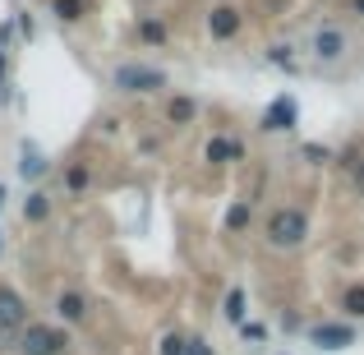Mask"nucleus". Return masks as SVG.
<instances>
[{"label":"nucleus","instance_id":"nucleus-1","mask_svg":"<svg viewBox=\"0 0 364 355\" xmlns=\"http://www.w3.org/2000/svg\"><path fill=\"white\" fill-rule=\"evenodd\" d=\"M263 235H267L272 249H300L304 235H309V213H304V208H277V213L267 217Z\"/></svg>","mask_w":364,"mask_h":355},{"label":"nucleus","instance_id":"nucleus-2","mask_svg":"<svg viewBox=\"0 0 364 355\" xmlns=\"http://www.w3.org/2000/svg\"><path fill=\"white\" fill-rule=\"evenodd\" d=\"M70 341H65L60 328H51V323H28L23 332H18V351L23 355H60Z\"/></svg>","mask_w":364,"mask_h":355},{"label":"nucleus","instance_id":"nucleus-3","mask_svg":"<svg viewBox=\"0 0 364 355\" xmlns=\"http://www.w3.org/2000/svg\"><path fill=\"white\" fill-rule=\"evenodd\" d=\"M116 88L120 92H157V88H166V74L152 70V65H120Z\"/></svg>","mask_w":364,"mask_h":355},{"label":"nucleus","instance_id":"nucleus-4","mask_svg":"<svg viewBox=\"0 0 364 355\" xmlns=\"http://www.w3.org/2000/svg\"><path fill=\"white\" fill-rule=\"evenodd\" d=\"M314 55H318V60L323 65H332V60H341V55H346L350 51V33H346V28H318V33H314Z\"/></svg>","mask_w":364,"mask_h":355},{"label":"nucleus","instance_id":"nucleus-5","mask_svg":"<svg viewBox=\"0 0 364 355\" xmlns=\"http://www.w3.org/2000/svg\"><path fill=\"white\" fill-rule=\"evenodd\" d=\"M28 328V309H23V295L0 286V337H14V332Z\"/></svg>","mask_w":364,"mask_h":355},{"label":"nucleus","instance_id":"nucleus-6","mask_svg":"<svg viewBox=\"0 0 364 355\" xmlns=\"http://www.w3.org/2000/svg\"><path fill=\"white\" fill-rule=\"evenodd\" d=\"M300 120V107H295V97H272V107L263 111V120H258V129L263 134H282V129H291V124Z\"/></svg>","mask_w":364,"mask_h":355},{"label":"nucleus","instance_id":"nucleus-7","mask_svg":"<svg viewBox=\"0 0 364 355\" xmlns=\"http://www.w3.org/2000/svg\"><path fill=\"white\" fill-rule=\"evenodd\" d=\"M309 341L318 351H346L350 341H355V328H350V323H318V328L309 332Z\"/></svg>","mask_w":364,"mask_h":355},{"label":"nucleus","instance_id":"nucleus-8","mask_svg":"<svg viewBox=\"0 0 364 355\" xmlns=\"http://www.w3.org/2000/svg\"><path fill=\"white\" fill-rule=\"evenodd\" d=\"M240 28H245V14H240L235 5H217L213 14H208V33H213L217 42H231Z\"/></svg>","mask_w":364,"mask_h":355},{"label":"nucleus","instance_id":"nucleus-9","mask_svg":"<svg viewBox=\"0 0 364 355\" xmlns=\"http://www.w3.org/2000/svg\"><path fill=\"white\" fill-rule=\"evenodd\" d=\"M55 314H60L65 323H83L88 319V300H83L79 291H65L60 300H55Z\"/></svg>","mask_w":364,"mask_h":355},{"label":"nucleus","instance_id":"nucleus-10","mask_svg":"<svg viewBox=\"0 0 364 355\" xmlns=\"http://www.w3.org/2000/svg\"><path fill=\"white\" fill-rule=\"evenodd\" d=\"M46 217H51V198H46L42 189H33L28 203H23V222H46Z\"/></svg>","mask_w":364,"mask_h":355},{"label":"nucleus","instance_id":"nucleus-11","mask_svg":"<svg viewBox=\"0 0 364 355\" xmlns=\"http://www.w3.org/2000/svg\"><path fill=\"white\" fill-rule=\"evenodd\" d=\"M245 152H240V143L235 139H213L208 143V161H240Z\"/></svg>","mask_w":364,"mask_h":355},{"label":"nucleus","instance_id":"nucleus-12","mask_svg":"<svg viewBox=\"0 0 364 355\" xmlns=\"http://www.w3.org/2000/svg\"><path fill=\"white\" fill-rule=\"evenodd\" d=\"M194 116H198L194 97H171V107H166V120H171V124H189Z\"/></svg>","mask_w":364,"mask_h":355},{"label":"nucleus","instance_id":"nucleus-13","mask_svg":"<svg viewBox=\"0 0 364 355\" xmlns=\"http://www.w3.org/2000/svg\"><path fill=\"white\" fill-rule=\"evenodd\" d=\"M249 217H254V208H249V198H240V203L226 208V231H245Z\"/></svg>","mask_w":364,"mask_h":355},{"label":"nucleus","instance_id":"nucleus-14","mask_svg":"<svg viewBox=\"0 0 364 355\" xmlns=\"http://www.w3.org/2000/svg\"><path fill=\"white\" fill-rule=\"evenodd\" d=\"M18 171H23V176H28V180H37V176H42V171H46V161H42V152H37V148H33V143H23V166H18Z\"/></svg>","mask_w":364,"mask_h":355},{"label":"nucleus","instance_id":"nucleus-15","mask_svg":"<svg viewBox=\"0 0 364 355\" xmlns=\"http://www.w3.org/2000/svg\"><path fill=\"white\" fill-rule=\"evenodd\" d=\"M267 60H272L277 70H286V74H295V70H300V65H295V55H291V46H282V42H277V46H267Z\"/></svg>","mask_w":364,"mask_h":355},{"label":"nucleus","instance_id":"nucleus-16","mask_svg":"<svg viewBox=\"0 0 364 355\" xmlns=\"http://www.w3.org/2000/svg\"><path fill=\"white\" fill-rule=\"evenodd\" d=\"M51 14L60 18V23H74V18H83V0H55Z\"/></svg>","mask_w":364,"mask_h":355},{"label":"nucleus","instance_id":"nucleus-17","mask_svg":"<svg viewBox=\"0 0 364 355\" xmlns=\"http://www.w3.org/2000/svg\"><path fill=\"white\" fill-rule=\"evenodd\" d=\"M226 319H231V323H245V291H240V286H231V291H226Z\"/></svg>","mask_w":364,"mask_h":355},{"label":"nucleus","instance_id":"nucleus-18","mask_svg":"<svg viewBox=\"0 0 364 355\" xmlns=\"http://www.w3.org/2000/svg\"><path fill=\"white\" fill-rule=\"evenodd\" d=\"M341 309H346L350 319H364V286H350L346 300H341Z\"/></svg>","mask_w":364,"mask_h":355},{"label":"nucleus","instance_id":"nucleus-19","mask_svg":"<svg viewBox=\"0 0 364 355\" xmlns=\"http://www.w3.org/2000/svg\"><path fill=\"white\" fill-rule=\"evenodd\" d=\"M65 185H70V194H83V189H88V166H70Z\"/></svg>","mask_w":364,"mask_h":355},{"label":"nucleus","instance_id":"nucleus-20","mask_svg":"<svg viewBox=\"0 0 364 355\" xmlns=\"http://www.w3.org/2000/svg\"><path fill=\"white\" fill-rule=\"evenodd\" d=\"M139 37H143V42H161V37H166V28H161L157 18H143V23H139Z\"/></svg>","mask_w":364,"mask_h":355},{"label":"nucleus","instance_id":"nucleus-21","mask_svg":"<svg viewBox=\"0 0 364 355\" xmlns=\"http://www.w3.org/2000/svg\"><path fill=\"white\" fill-rule=\"evenodd\" d=\"M185 346L189 341L180 337V332H166V337H161V355H185Z\"/></svg>","mask_w":364,"mask_h":355},{"label":"nucleus","instance_id":"nucleus-22","mask_svg":"<svg viewBox=\"0 0 364 355\" xmlns=\"http://www.w3.org/2000/svg\"><path fill=\"white\" fill-rule=\"evenodd\" d=\"M304 157H309L314 166H323V161H332V148H323V143H304Z\"/></svg>","mask_w":364,"mask_h":355},{"label":"nucleus","instance_id":"nucleus-23","mask_svg":"<svg viewBox=\"0 0 364 355\" xmlns=\"http://www.w3.org/2000/svg\"><path fill=\"white\" fill-rule=\"evenodd\" d=\"M240 337H245V341H263L267 332H263V323H249V319H245V323H240Z\"/></svg>","mask_w":364,"mask_h":355},{"label":"nucleus","instance_id":"nucleus-24","mask_svg":"<svg viewBox=\"0 0 364 355\" xmlns=\"http://www.w3.org/2000/svg\"><path fill=\"white\" fill-rule=\"evenodd\" d=\"M350 185H355V194L364 198V161H360V166H355V171H350Z\"/></svg>","mask_w":364,"mask_h":355},{"label":"nucleus","instance_id":"nucleus-25","mask_svg":"<svg viewBox=\"0 0 364 355\" xmlns=\"http://www.w3.org/2000/svg\"><path fill=\"white\" fill-rule=\"evenodd\" d=\"M185 355H213V346H208V341H189Z\"/></svg>","mask_w":364,"mask_h":355},{"label":"nucleus","instance_id":"nucleus-26","mask_svg":"<svg viewBox=\"0 0 364 355\" xmlns=\"http://www.w3.org/2000/svg\"><path fill=\"white\" fill-rule=\"evenodd\" d=\"M355 14H364V0H355Z\"/></svg>","mask_w":364,"mask_h":355},{"label":"nucleus","instance_id":"nucleus-27","mask_svg":"<svg viewBox=\"0 0 364 355\" xmlns=\"http://www.w3.org/2000/svg\"><path fill=\"white\" fill-rule=\"evenodd\" d=\"M0 208H5V189H0Z\"/></svg>","mask_w":364,"mask_h":355},{"label":"nucleus","instance_id":"nucleus-28","mask_svg":"<svg viewBox=\"0 0 364 355\" xmlns=\"http://www.w3.org/2000/svg\"><path fill=\"white\" fill-rule=\"evenodd\" d=\"M0 249H5V240H0Z\"/></svg>","mask_w":364,"mask_h":355}]
</instances>
